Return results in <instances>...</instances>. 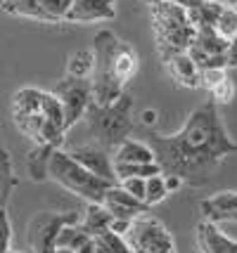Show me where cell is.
<instances>
[{
  "label": "cell",
  "instance_id": "cell-1",
  "mask_svg": "<svg viewBox=\"0 0 237 253\" xmlns=\"http://www.w3.org/2000/svg\"><path fill=\"white\" fill-rule=\"evenodd\" d=\"M149 147L157 154L161 173L181 175L183 182L202 185L211 180L223 159L237 152V142L228 135L214 99L192 111L188 121L173 135H152Z\"/></svg>",
  "mask_w": 237,
  "mask_h": 253
},
{
  "label": "cell",
  "instance_id": "cell-2",
  "mask_svg": "<svg viewBox=\"0 0 237 253\" xmlns=\"http://www.w3.org/2000/svg\"><path fill=\"white\" fill-rule=\"evenodd\" d=\"M83 119L88 121V132L93 137V144L107 149V152H114L133 128V97L124 92L112 104L91 102Z\"/></svg>",
  "mask_w": 237,
  "mask_h": 253
},
{
  "label": "cell",
  "instance_id": "cell-3",
  "mask_svg": "<svg viewBox=\"0 0 237 253\" xmlns=\"http://www.w3.org/2000/svg\"><path fill=\"white\" fill-rule=\"evenodd\" d=\"M47 177L55 180L57 185H62L69 192H74L76 197L86 199L88 204H102L107 189L114 185L109 180L91 173L86 166H81L69 152H62V149H55L50 156Z\"/></svg>",
  "mask_w": 237,
  "mask_h": 253
},
{
  "label": "cell",
  "instance_id": "cell-4",
  "mask_svg": "<svg viewBox=\"0 0 237 253\" xmlns=\"http://www.w3.org/2000/svg\"><path fill=\"white\" fill-rule=\"evenodd\" d=\"M149 17H152L154 36H157V47L188 50L194 43L197 29L192 26L188 10L183 5H176L169 0L149 2Z\"/></svg>",
  "mask_w": 237,
  "mask_h": 253
},
{
  "label": "cell",
  "instance_id": "cell-5",
  "mask_svg": "<svg viewBox=\"0 0 237 253\" xmlns=\"http://www.w3.org/2000/svg\"><path fill=\"white\" fill-rule=\"evenodd\" d=\"M119 45V38L114 31H97L93 38V57H95V66H93V102L95 104H112L114 99L124 95V85L114 76V50Z\"/></svg>",
  "mask_w": 237,
  "mask_h": 253
},
{
  "label": "cell",
  "instance_id": "cell-6",
  "mask_svg": "<svg viewBox=\"0 0 237 253\" xmlns=\"http://www.w3.org/2000/svg\"><path fill=\"white\" fill-rule=\"evenodd\" d=\"M126 242L133 253H176V244L166 225L149 213H142L133 220Z\"/></svg>",
  "mask_w": 237,
  "mask_h": 253
},
{
  "label": "cell",
  "instance_id": "cell-7",
  "mask_svg": "<svg viewBox=\"0 0 237 253\" xmlns=\"http://www.w3.org/2000/svg\"><path fill=\"white\" fill-rule=\"evenodd\" d=\"M52 92H55L57 99L62 102V109H64V128H67V130L74 128V126L86 116L88 104L93 102L91 78L67 76L52 88Z\"/></svg>",
  "mask_w": 237,
  "mask_h": 253
},
{
  "label": "cell",
  "instance_id": "cell-8",
  "mask_svg": "<svg viewBox=\"0 0 237 253\" xmlns=\"http://www.w3.org/2000/svg\"><path fill=\"white\" fill-rule=\"evenodd\" d=\"M79 213H38L29 222V244L34 253H55L57 234L69 222H79Z\"/></svg>",
  "mask_w": 237,
  "mask_h": 253
},
{
  "label": "cell",
  "instance_id": "cell-9",
  "mask_svg": "<svg viewBox=\"0 0 237 253\" xmlns=\"http://www.w3.org/2000/svg\"><path fill=\"white\" fill-rule=\"evenodd\" d=\"M159 57L164 59L169 76L183 88H202L199 83V66L192 62L188 50H173V47H157Z\"/></svg>",
  "mask_w": 237,
  "mask_h": 253
},
{
  "label": "cell",
  "instance_id": "cell-10",
  "mask_svg": "<svg viewBox=\"0 0 237 253\" xmlns=\"http://www.w3.org/2000/svg\"><path fill=\"white\" fill-rule=\"evenodd\" d=\"M102 206L112 213V218H126V220H136L138 215L149 213V206L145 201L136 199L133 194H128L119 182L107 189V194L102 199Z\"/></svg>",
  "mask_w": 237,
  "mask_h": 253
},
{
  "label": "cell",
  "instance_id": "cell-11",
  "mask_svg": "<svg viewBox=\"0 0 237 253\" xmlns=\"http://www.w3.org/2000/svg\"><path fill=\"white\" fill-rule=\"evenodd\" d=\"M116 17V0H71L64 22L71 24H93L109 22Z\"/></svg>",
  "mask_w": 237,
  "mask_h": 253
},
{
  "label": "cell",
  "instance_id": "cell-12",
  "mask_svg": "<svg viewBox=\"0 0 237 253\" xmlns=\"http://www.w3.org/2000/svg\"><path fill=\"white\" fill-rule=\"evenodd\" d=\"M69 154L74 156L81 166H86L91 173H95L97 177H104L109 182H119V177L114 173V159L112 152L102 149V147H95V144H88V147H79V149H71Z\"/></svg>",
  "mask_w": 237,
  "mask_h": 253
},
{
  "label": "cell",
  "instance_id": "cell-13",
  "mask_svg": "<svg viewBox=\"0 0 237 253\" xmlns=\"http://www.w3.org/2000/svg\"><path fill=\"white\" fill-rule=\"evenodd\" d=\"M204 220L237 222V192H218L199 204Z\"/></svg>",
  "mask_w": 237,
  "mask_h": 253
},
{
  "label": "cell",
  "instance_id": "cell-14",
  "mask_svg": "<svg viewBox=\"0 0 237 253\" xmlns=\"http://www.w3.org/2000/svg\"><path fill=\"white\" fill-rule=\"evenodd\" d=\"M197 249L199 253H237V242L226 237L216 222L202 220L197 225Z\"/></svg>",
  "mask_w": 237,
  "mask_h": 253
},
{
  "label": "cell",
  "instance_id": "cell-15",
  "mask_svg": "<svg viewBox=\"0 0 237 253\" xmlns=\"http://www.w3.org/2000/svg\"><path fill=\"white\" fill-rule=\"evenodd\" d=\"M112 159H114V164H152V161H157V154L145 142L124 140L112 152Z\"/></svg>",
  "mask_w": 237,
  "mask_h": 253
},
{
  "label": "cell",
  "instance_id": "cell-16",
  "mask_svg": "<svg viewBox=\"0 0 237 253\" xmlns=\"http://www.w3.org/2000/svg\"><path fill=\"white\" fill-rule=\"evenodd\" d=\"M136 74H138V55H136V50H133L128 43L119 41L116 50H114V76H116V81H119L121 85H126L131 78L136 76Z\"/></svg>",
  "mask_w": 237,
  "mask_h": 253
},
{
  "label": "cell",
  "instance_id": "cell-17",
  "mask_svg": "<svg viewBox=\"0 0 237 253\" xmlns=\"http://www.w3.org/2000/svg\"><path fill=\"white\" fill-rule=\"evenodd\" d=\"M14 187H17L14 164H12V156H10V152H7V147L0 140V209L7 206Z\"/></svg>",
  "mask_w": 237,
  "mask_h": 253
},
{
  "label": "cell",
  "instance_id": "cell-18",
  "mask_svg": "<svg viewBox=\"0 0 237 253\" xmlns=\"http://www.w3.org/2000/svg\"><path fill=\"white\" fill-rule=\"evenodd\" d=\"M57 147L52 144H36L34 149L26 156V168H29V175L34 182H43L47 180V166H50V156Z\"/></svg>",
  "mask_w": 237,
  "mask_h": 253
},
{
  "label": "cell",
  "instance_id": "cell-19",
  "mask_svg": "<svg viewBox=\"0 0 237 253\" xmlns=\"http://www.w3.org/2000/svg\"><path fill=\"white\" fill-rule=\"evenodd\" d=\"M192 45H197V47H199L202 52H206V55H226L230 41H226L214 26H204V29H197V33H194V43Z\"/></svg>",
  "mask_w": 237,
  "mask_h": 253
},
{
  "label": "cell",
  "instance_id": "cell-20",
  "mask_svg": "<svg viewBox=\"0 0 237 253\" xmlns=\"http://www.w3.org/2000/svg\"><path fill=\"white\" fill-rule=\"evenodd\" d=\"M109 222H112V213L104 209L102 204H88V209H86V213L81 215L79 225L93 237V234H97V232L107 230Z\"/></svg>",
  "mask_w": 237,
  "mask_h": 253
},
{
  "label": "cell",
  "instance_id": "cell-21",
  "mask_svg": "<svg viewBox=\"0 0 237 253\" xmlns=\"http://www.w3.org/2000/svg\"><path fill=\"white\" fill-rule=\"evenodd\" d=\"M91 239H93V244H95L97 253H133V249L126 242V237L112 232L109 227L97 232V234H93Z\"/></svg>",
  "mask_w": 237,
  "mask_h": 253
},
{
  "label": "cell",
  "instance_id": "cell-22",
  "mask_svg": "<svg viewBox=\"0 0 237 253\" xmlns=\"http://www.w3.org/2000/svg\"><path fill=\"white\" fill-rule=\"evenodd\" d=\"M223 7H226V5H221L218 0H204L202 5H197V7L188 10V17H190V22H192V26H194V29L214 26Z\"/></svg>",
  "mask_w": 237,
  "mask_h": 253
},
{
  "label": "cell",
  "instance_id": "cell-23",
  "mask_svg": "<svg viewBox=\"0 0 237 253\" xmlns=\"http://www.w3.org/2000/svg\"><path fill=\"white\" fill-rule=\"evenodd\" d=\"M41 97H43V90H38V88L17 90L14 97H12V114H31V111H41Z\"/></svg>",
  "mask_w": 237,
  "mask_h": 253
},
{
  "label": "cell",
  "instance_id": "cell-24",
  "mask_svg": "<svg viewBox=\"0 0 237 253\" xmlns=\"http://www.w3.org/2000/svg\"><path fill=\"white\" fill-rule=\"evenodd\" d=\"M91 239V234L81 227L79 222H69L64 225L59 234H57V249H71V251H79L83 244Z\"/></svg>",
  "mask_w": 237,
  "mask_h": 253
},
{
  "label": "cell",
  "instance_id": "cell-25",
  "mask_svg": "<svg viewBox=\"0 0 237 253\" xmlns=\"http://www.w3.org/2000/svg\"><path fill=\"white\" fill-rule=\"evenodd\" d=\"M2 10L14 17H29L38 22H47L43 10H41V0H2Z\"/></svg>",
  "mask_w": 237,
  "mask_h": 253
},
{
  "label": "cell",
  "instance_id": "cell-26",
  "mask_svg": "<svg viewBox=\"0 0 237 253\" xmlns=\"http://www.w3.org/2000/svg\"><path fill=\"white\" fill-rule=\"evenodd\" d=\"M12 119L17 123V128L31 137L36 144L41 142V132H43V126H46V116L41 111H31V114H12Z\"/></svg>",
  "mask_w": 237,
  "mask_h": 253
},
{
  "label": "cell",
  "instance_id": "cell-27",
  "mask_svg": "<svg viewBox=\"0 0 237 253\" xmlns=\"http://www.w3.org/2000/svg\"><path fill=\"white\" fill-rule=\"evenodd\" d=\"M93 66H95V57L93 50H79L69 57L67 62V76L76 78H91L93 76Z\"/></svg>",
  "mask_w": 237,
  "mask_h": 253
},
{
  "label": "cell",
  "instance_id": "cell-28",
  "mask_svg": "<svg viewBox=\"0 0 237 253\" xmlns=\"http://www.w3.org/2000/svg\"><path fill=\"white\" fill-rule=\"evenodd\" d=\"M114 173L119 180L124 177H152V175H159L161 173V166L157 161L152 164H114Z\"/></svg>",
  "mask_w": 237,
  "mask_h": 253
},
{
  "label": "cell",
  "instance_id": "cell-29",
  "mask_svg": "<svg viewBox=\"0 0 237 253\" xmlns=\"http://www.w3.org/2000/svg\"><path fill=\"white\" fill-rule=\"evenodd\" d=\"M41 114L46 116L47 121H52L64 128V109H62V102L57 99L55 92H43V97H41Z\"/></svg>",
  "mask_w": 237,
  "mask_h": 253
},
{
  "label": "cell",
  "instance_id": "cell-30",
  "mask_svg": "<svg viewBox=\"0 0 237 253\" xmlns=\"http://www.w3.org/2000/svg\"><path fill=\"white\" fill-rule=\"evenodd\" d=\"M166 197H169V192H166V185H164V173L147 177L145 180V199H142L147 206L152 209V206L161 204Z\"/></svg>",
  "mask_w": 237,
  "mask_h": 253
},
{
  "label": "cell",
  "instance_id": "cell-31",
  "mask_svg": "<svg viewBox=\"0 0 237 253\" xmlns=\"http://www.w3.org/2000/svg\"><path fill=\"white\" fill-rule=\"evenodd\" d=\"M214 29L226 41H233L237 36V7H230V5H226L223 10H221V14H218V19H216Z\"/></svg>",
  "mask_w": 237,
  "mask_h": 253
},
{
  "label": "cell",
  "instance_id": "cell-32",
  "mask_svg": "<svg viewBox=\"0 0 237 253\" xmlns=\"http://www.w3.org/2000/svg\"><path fill=\"white\" fill-rule=\"evenodd\" d=\"M69 7H71V0H41V10L50 24L64 22Z\"/></svg>",
  "mask_w": 237,
  "mask_h": 253
},
{
  "label": "cell",
  "instance_id": "cell-33",
  "mask_svg": "<svg viewBox=\"0 0 237 253\" xmlns=\"http://www.w3.org/2000/svg\"><path fill=\"white\" fill-rule=\"evenodd\" d=\"M211 92V99H214L216 104H228V102H233L235 99V83L230 81V76H226L218 85L209 90Z\"/></svg>",
  "mask_w": 237,
  "mask_h": 253
},
{
  "label": "cell",
  "instance_id": "cell-34",
  "mask_svg": "<svg viewBox=\"0 0 237 253\" xmlns=\"http://www.w3.org/2000/svg\"><path fill=\"white\" fill-rule=\"evenodd\" d=\"M226 69H199V83H202V88L211 90L214 85H218L223 78H226Z\"/></svg>",
  "mask_w": 237,
  "mask_h": 253
},
{
  "label": "cell",
  "instance_id": "cell-35",
  "mask_svg": "<svg viewBox=\"0 0 237 253\" xmlns=\"http://www.w3.org/2000/svg\"><path fill=\"white\" fill-rule=\"evenodd\" d=\"M10 242H12L10 218H7V211L0 209V253H5L7 249H10Z\"/></svg>",
  "mask_w": 237,
  "mask_h": 253
},
{
  "label": "cell",
  "instance_id": "cell-36",
  "mask_svg": "<svg viewBox=\"0 0 237 253\" xmlns=\"http://www.w3.org/2000/svg\"><path fill=\"white\" fill-rule=\"evenodd\" d=\"M119 185L136 199H145V177H124L119 180Z\"/></svg>",
  "mask_w": 237,
  "mask_h": 253
},
{
  "label": "cell",
  "instance_id": "cell-37",
  "mask_svg": "<svg viewBox=\"0 0 237 253\" xmlns=\"http://www.w3.org/2000/svg\"><path fill=\"white\" fill-rule=\"evenodd\" d=\"M131 225H133V220H126V218H112V222H109V230L116 232V234H121V237H126V234H128V230H131Z\"/></svg>",
  "mask_w": 237,
  "mask_h": 253
},
{
  "label": "cell",
  "instance_id": "cell-38",
  "mask_svg": "<svg viewBox=\"0 0 237 253\" xmlns=\"http://www.w3.org/2000/svg\"><path fill=\"white\" fill-rule=\"evenodd\" d=\"M164 185H166V192H169V194H173V192H178V189H181L185 182H183L181 175H173V173H164Z\"/></svg>",
  "mask_w": 237,
  "mask_h": 253
},
{
  "label": "cell",
  "instance_id": "cell-39",
  "mask_svg": "<svg viewBox=\"0 0 237 253\" xmlns=\"http://www.w3.org/2000/svg\"><path fill=\"white\" fill-rule=\"evenodd\" d=\"M228 66L237 69V36L230 41V45H228Z\"/></svg>",
  "mask_w": 237,
  "mask_h": 253
},
{
  "label": "cell",
  "instance_id": "cell-40",
  "mask_svg": "<svg viewBox=\"0 0 237 253\" xmlns=\"http://www.w3.org/2000/svg\"><path fill=\"white\" fill-rule=\"evenodd\" d=\"M147 5L149 2H157V0H145ZM169 2H176V5H183L185 10H192V7H197V5H202L204 0H169Z\"/></svg>",
  "mask_w": 237,
  "mask_h": 253
},
{
  "label": "cell",
  "instance_id": "cell-41",
  "mask_svg": "<svg viewBox=\"0 0 237 253\" xmlns=\"http://www.w3.org/2000/svg\"><path fill=\"white\" fill-rule=\"evenodd\" d=\"M140 119H142V123H147V126H154V123H157V111L145 109L142 114H140Z\"/></svg>",
  "mask_w": 237,
  "mask_h": 253
},
{
  "label": "cell",
  "instance_id": "cell-42",
  "mask_svg": "<svg viewBox=\"0 0 237 253\" xmlns=\"http://www.w3.org/2000/svg\"><path fill=\"white\" fill-rule=\"evenodd\" d=\"M76 253H97V249H95V244H93V239H88V242L81 246Z\"/></svg>",
  "mask_w": 237,
  "mask_h": 253
},
{
  "label": "cell",
  "instance_id": "cell-43",
  "mask_svg": "<svg viewBox=\"0 0 237 253\" xmlns=\"http://www.w3.org/2000/svg\"><path fill=\"white\" fill-rule=\"evenodd\" d=\"M55 253H76V251H71V249H57Z\"/></svg>",
  "mask_w": 237,
  "mask_h": 253
},
{
  "label": "cell",
  "instance_id": "cell-44",
  "mask_svg": "<svg viewBox=\"0 0 237 253\" xmlns=\"http://www.w3.org/2000/svg\"><path fill=\"white\" fill-rule=\"evenodd\" d=\"M226 5H230V7H237V0H226Z\"/></svg>",
  "mask_w": 237,
  "mask_h": 253
},
{
  "label": "cell",
  "instance_id": "cell-45",
  "mask_svg": "<svg viewBox=\"0 0 237 253\" xmlns=\"http://www.w3.org/2000/svg\"><path fill=\"white\" fill-rule=\"evenodd\" d=\"M5 253H22V251H12V249H7V251H5Z\"/></svg>",
  "mask_w": 237,
  "mask_h": 253
}]
</instances>
